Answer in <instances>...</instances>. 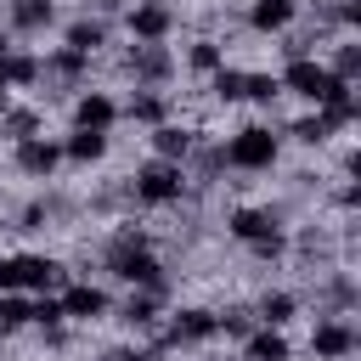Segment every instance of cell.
Returning <instances> with one entry per match:
<instances>
[{
  "instance_id": "obj_1",
  "label": "cell",
  "mask_w": 361,
  "mask_h": 361,
  "mask_svg": "<svg viewBox=\"0 0 361 361\" xmlns=\"http://www.w3.org/2000/svg\"><path fill=\"white\" fill-rule=\"evenodd\" d=\"M226 158H231L237 169H265V164H276V135H271L265 124H248V130L231 135Z\"/></svg>"
},
{
  "instance_id": "obj_2",
  "label": "cell",
  "mask_w": 361,
  "mask_h": 361,
  "mask_svg": "<svg viewBox=\"0 0 361 361\" xmlns=\"http://www.w3.org/2000/svg\"><path fill=\"white\" fill-rule=\"evenodd\" d=\"M135 197L141 203H175L180 197V169L175 164H147L135 175Z\"/></svg>"
},
{
  "instance_id": "obj_3",
  "label": "cell",
  "mask_w": 361,
  "mask_h": 361,
  "mask_svg": "<svg viewBox=\"0 0 361 361\" xmlns=\"http://www.w3.org/2000/svg\"><path fill=\"white\" fill-rule=\"evenodd\" d=\"M231 231H237L243 243H254L259 254H276V248H282V237H276V220H271L265 209H237V214H231Z\"/></svg>"
},
{
  "instance_id": "obj_4",
  "label": "cell",
  "mask_w": 361,
  "mask_h": 361,
  "mask_svg": "<svg viewBox=\"0 0 361 361\" xmlns=\"http://www.w3.org/2000/svg\"><path fill=\"white\" fill-rule=\"evenodd\" d=\"M11 271H17V288H56L62 282V265L56 259H39V254L11 259Z\"/></svg>"
},
{
  "instance_id": "obj_5",
  "label": "cell",
  "mask_w": 361,
  "mask_h": 361,
  "mask_svg": "<svg viewBox=\"0 0 361 361\" xmlns=\"http://www.w3.org/2000/svg\"><path fill=\"white\" fill-rule=\"evenodd\" d=\"M102 310H107V293H102V288H90V282H79V288H68V293H62V316L90 322V316H102Z\"/></svg>"
},
{
  "instance_id": "obj_6",
  "label": "cell",
  "mask_w": 361,
  "mask_h": 361,
  "mask_svg": "<svg viewBox=\"0 0 361 361\" xmlns=\"http://www.w3.org/2000/svg\"><path fill=\"white\" fill-rule=\"evenodd\" d=\"M130 34L147 39V45L164 39V34H169V6H135V11H130Z\"/></svg>"
},
{
  "instance_id": "obj_7",
  "label": "cell",
  "mask_w": 361,
  "mask_h": 361,
  "mask_svg": "<svg viewBox=\"0 0 361 361\" xmlns=\"http://www.w3.org/2000/svg\"><path fill=\"white\" fill-rule=\"evenodd\" d=\"M73 118H79V130H107V124L118 118V107H113V102H107L102 90H90V96H79Z\"/></svg>"
},
{
  "instance_id": "obj_8",
  "label": "cell",
  "mask_w": 361,
  "mask_h": 361,
  "mask_svg": "<svg viewBox=\"0 0 361 361\" xmlns=\"http://www.w3.org/2000/svg\"><path fill=\"white\" fill-rule=\"evenodd\" d=\"M56 158H62V147L34 141V135H23V147H17V164H23L28 175H51V169H56Z\"/></svg>"
},
{
  "instance_id": "obj_9",
  "label": "cell",
  "mask_w": 361,
  "mask_h": 361,
  "mask_svg": "<svg viewBox=\"0 0 361 361\" xmlns=\"http://www.w3.org/2000/svg\"><path fill=\"white\" fill-rule=\"evenodd\" d=\"M350 350H355V333H350L344 322L316 327V355H322V361H338V355H350Z\"/></svg>"
},
{
  "instance_id": "obj_10",
  "label": "cell",
  "mask_w": 361,
  "mask_h": 361,
  "mask_svg": "<svg viewBox=\"0 0 361 361\" xmlns=\"http://www.w3.org/2000/svg\"><path fill=\"white\" fill-rule=\"evenodd\" d=\"M248 23L265 28V34H271V28H288V23H293V0H254Z\"/></svg>"
},
{
  "instance_id": "obj_11",
  "label": "cell",
  "mask_w": 361,
  "mask_h": 361,
  "mask_svg": "<svg viewBox=\"0 0 361 361\" xmlns=\"http://www.w3.org/2000/svg\"><path fill=\"white\" fill-rule=\"evenodd\" d=\"M214 322H220V316H209V310H180L169 333H175L180 344H192V338H209V333H214Z\"/></svg>"
},
{
  "instance_id": "obj_12",
  "label": "cell",
  "mask_w": 361,
  "mask_h": 361,
  "mask_svg": "<svg viewBox=\"0 0 361 361\" xmlns=\"http://www.w3.org/2000/svg\"><path fill=\"white\" fill-rule=\"evenodd\" d=\"M248 361H288V338L271 333V327L254 333V338H248Z\"/></svg>"
},
{
  "instance_id": "obj_13",
  "label": "cell",
  "mask_w": 361,
  "mask_h": 361,
  "mask_svg": "<svg viewBox=\"0 0 361 361\" xmlns=\"http://www.w3.org/2000/svg\"><path fill=\"white\" fill-rule=\"evenodd\" d=\"M107 152V130H79L73 141H68V158H79V164H90V158H102Z\"/></svg>"
},
{
  "instance_id": "obj_14",
  "label": "cell",
  "mask_w": 361,
  "mask_h": 361,
  "mask_svg": "<svg viewBox=\"0 0 361 361\" xmlns=\"http://www.w3.org/2000/svg\"><path fill=\"white\" fill-rule=\"evenodd\" d=\"M11 23L17 28H45L51 23V0H11Z\"/></svg>"
},
{
  "instance_id": "obj_15",
  "label": "cell",
  "mask_w": 361,
  "mask_h": 361,
  "mask_svg": "<svg viewBox=\"0 0 361 361\" xmlns=\"http://www.w3.org/2000/svg\"><path fill=\"white\" fill-rule=\"evenodd\" d=\"M152 141H158L164 164H169V158H186V147H192V135H186V130H175V124H158V135H152Z\"/></svg>"
},
{
  "instance_id": "obj_16",
  "label": "cell",
  "mask_w": 361,
  "mask_h": 361,
  "mask_svg": "<svg viewBox=\"0 0 361 361\" xmlns=\"http://www.w3.org/2000/svg\"><path fill=\"white\" fill-rule=\"evenodd\" d=\"M96 45H102V23H73V28H68V51L90 56Z\"/></svg>"
},
{
  "instance_id": "obj_17",
  "label": "cell",
  "mask_w": 361,
  "mask_h": 361,
  "mask_svg": "<svg viewBox=\"0 0 361 361\" xmlns=\"http://www.w3.org/2000/svg\"><path fill=\"white\" fill-rule=\"evenodd\" d=\"M243 79H248V73L220 68V73H214V96H220V102H243Z\"/></svg>"
},
{
  "instance_id": "obj_18",
  "label": "cell",
  "mask_w": 361,
  "mask_h": 361,
  "mask_svg": "<svg viewBox=\"0 0 361 361\" xmlns=\"http://www.w3.org/2000/svg\"><path fill=\"white\" fill-rule=\"evenodd\" d=\"M23 322H28V299L6 293V299H0V333H11V327H23Z\"/></svg>"
},
{
  "instance_id": "obj_19",
  "label": "cell",
  "mask_w": 361,
  "mask_h": 361,
  "mask_svg": "<svg viewBox=\"0 0 361 361\" xmlns=\"http://www.w3.org/2000/svg\"><path fill=\"white\" fill-rule=\"evenodd\" d=\"M259 316H265V322L276 327V322H288V316H293V299H288V293H265V305H259Z\"/></svg>"
},
{
  "instance_id": "obj_20",
  "label": "cell",
  "mask_w": 361,
  "mask_h": 361,
  "mask_svg": "<svg viewBox=\"0 0 361 361\" xmlns=\"http://www.w3.org/2000/svg\"><path fill=\"white\" fill-rule=\"evenodd\" d=\"M276 90H282V85H276L271 73H254V79H243V96H254V102H271Z\"/></svg>"
},
{
  "instance_id": "obj_21",
  "label": "cell",
  "mask_w": 361,
  "mask_h": 361,
  "mask_svg": "<svg viewBox=\"0 0 361 361\" xmlns=\"http://www.w3.org/2000/svg\"><path fill=\"white\" fill-rule=\"evenodd\" d=\"M135 68H141V73H164V68H169V56H164L158 45H147V51H135Z\"/></svg>"
},
{
  "instance_id": "obj_22",
  "label": "cell",
  "mask_w": 361,
  "mask_h": 361,
  "mask_svg": "<svg viewBox=\"0 0 361 361\" xmlns=\"http://www.w3.org/2000/svg\"><path fill=\"white\" fill-rule=\"evenodd\" d=\"M28 316H34L39 327H51V322H62V299H39V305H28Z\"/></svg>"
},
{
  "instance_id": "obj_23",
  "label": "cell",
  "mask_w": 361,
  "mask_h": 361,
  "mask_svg": "<svg viewBox=\"0 0 361 361\" xmlns=\"http://www.w3.org/2000/svg\"><path fill=\"white\" fill-rule=\"evenodd\" d=\"M130 113L152 124V118H164V102H158V96H135V102H130Z\"/></svg>"
},
{
  "instance_id": "obj_24",
  "label": "cell",
  "mask_w": 361,
  "mask_h": 361,
  "mask_svg": "<svg viewBox=\"0 0 361 361\" xmlns=\"http://www.w3.org/2000/svg\"><path fill=\"white\" fill-rule=\"evenodd\" d=\"M293 135H299V141H322V135H327V118H299Z\"/></svg>"
},
{
  "instance_id": "obj_25",
  "label": "cell",
  "mask_w": 361,
  "mask_h": 361,
  "mask_svg": "<svg viewBox=\"0 0 361 361\" xmlns=\"http://www.w3.org/2000/svg\"><path fill=\"white\" fill-rule=\"evenodd\" d=\"M355 68H361V51H355V45H344V51H338V79L350 85V73H355Z\"/></svg>"
},
{
  "instance_id": "obj_26",
  "label": "cell",
  "mask_w": 361,
  "mask_h": 361,
  "mask_svg": "<svg viewBox=\"0 0 361 361\" xmlns=\"http://www.w3.org/2000/svg\"><path fill=\"white\" fill-rule=\"evenodd\" d=\"M124 316H130V322H152V293L130 299V305H124Z\"/></svg>"
},
{
  "instance_id": "obj_27",
  "label": "cell",
  "mask_w": 361,
  "mask_h": 361,
  "mask_svg": "<svg viewBox=\"0 0 361 361\" xmlns=\"http://www.w3.org/2000/svg\"><path fill=\"white\" fill-rule=\"evenodd\" d=\"M192 68H220V51H214V45H197V51H192Z\"/></svg>"
},
{
  "instance_id": "obj_28",
  "label": "cell",
  "mask_w": 361,
  "mask_h": 361,
  "mask_svg": "<svg viewBox=\"0 0 361 361\" xmlns=\"http://www.w3.org/2000/svg\"><path fill=\"white\" fill-rule=\"evenodd\" d=\"M17 288V271H11V259H0V293H11Z\"/></svg>"
},
{
  "instance_id": "obj_29",
  "label": "cell",
  "mask_w": 361,
  "mask_h": 361,
  "mask_svg": "<svg viewBox=\"0 0 361 361\" xmlns=\"http://www.w3.org/2000/svg\"><path fill=\"white\" fill-rule=\"evenodd\" d=\"M107 361H147V355H135V350H113Z\"/></svg>"
}]
</instances>
